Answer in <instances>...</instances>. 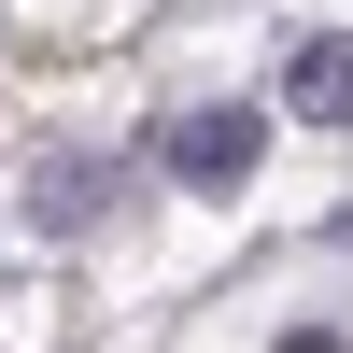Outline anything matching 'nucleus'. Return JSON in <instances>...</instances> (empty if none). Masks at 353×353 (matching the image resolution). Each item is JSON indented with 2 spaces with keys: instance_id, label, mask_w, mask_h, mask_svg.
<instances>
[{
  "instance_id": "obj_1",
  "label": "nucleus",
  "mask_w": 353,
  "mask_h": 353,
  "mask_svg": "<svg viewBox=\"0 0 353 353\" xmlns=\"http://www.w3.org/2000/svg\"><path fill=\"white\" fill-rule=\"evenodd\" d=\"M254 156H269V113H254V99H198V113H170V128H156V170H170V184H198V198L254 184Z\"/></svg>"
},
{
  "instance_id": "obj_2",
  "label": "nucleus",
  "mask_w": 353,
  "mask_h": 353,
  "mask_svg": "<svg viewBox=\"0 0 353 353\" xmlns=\"http://www.w3.org/2000/svg\"><path fill=\"white\" fill-rule=\"evenodd\" d=\"M113 198H128V156H99V141H57L43 170H28V241H99Z\"/></svg>"
},
{
  "instance_id": "obj_3",
  "label": "nucleus",
  "mask_w": 353,
  "mask_h": 353,
  "mask_svg": "<svg viewBox=\"0 0 353 353\" xmlns=\"http://www.w3.org/2000/svg\"><path fill=\"white\" fill-rule=\"evenodd\" d=\"M283 113L297 128H353V28H297L283 43Z\"/></svg>"
},
{
  "instance_id": "obj_4",
  "label": "nucleus",
  "mask_w": 353,
  "mask_h": 353,
  "mask_svg": "<svg viewBox=\"0 0 353 353\" xmlns=\"http://www.w3.org/2000/svg\"><path fill=\"white\" fill-rule=\"evenodd\" d=\"M269 353H353V325H283Z\"/></svg>"
},
{
  "instance_id": "obj_5",
  "label": "nucleus",
  "mask_w": 353,
  "mask_h": 353,
  "mask_svg": "<svg viewBox=\"0 0 353 353\" xmlns=\"http://www.w3.org/2000/svg\"><path fill=\"white\" fill-rule=\"evenodd\" d=\"M325 241H339V254H353V212H325Z\"/></svg>"
}]
</instances>
